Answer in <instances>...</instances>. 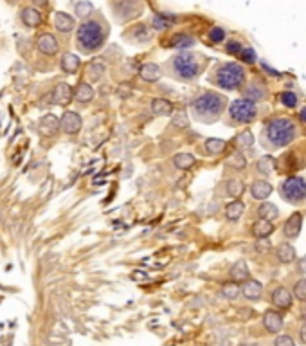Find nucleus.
Wrapping results in <instances>:
<instances>
[{
  "label": "nucleus",
  "instance_id": "nucleus-1",
  "mask_svg": "<svg viewBox=\"0 0 306 346\" xmlns=\"http://www.w3.org/2000/svg\"><path fill=\"white\" fill-rule=\"evenodd\" d=\"M299 135V128L290 117H272L261 126L259 142L267 152H276L292 144Z\"/></svg>",
  "mask_w": 306,
  "mask_h": 346
},
{
  "label": "nucleus",
  "instance_id": "nucleus-2",
  "mask_svg": "<svg viewBox=\"0 0 306 346\" xmlns=\"http://www.w3.org/2000/svg\"><path fill=\"white\" fill-rule=\"evenodd\" d=\"M227 109V98L220 92H214V90H205L204 94H200L197 100L191 103L189 107V112H191V117L198 123H216L218 119L221 117L223 110Z\"/></svg>",
  "mask_w": 306,
  "mask_h": 346
},
{
  "label": "nucleus",
  "instance_id": "nucleus-3",
  "mask_svg": "<svg viewBox=\"0 0 306 346\" xmlns=\"http://www.w3.org/2000/svg\"><path fill=\"white\" fill-rule=\"evenodd\" d=\"M205 60H202L200 54H191V52H180L173 56L166 63L168 74L179 81H195L202 74V67Z\"/></svg>",
  "mask_w": 306,
  "mask_h": 346
},
{
  "label": "nucleus",
  "instance_id": "nucleus-4",
  "mask_svg": "<svg viewBox=\"0 0 306 346\" xmlns=\"http://www.w3.org/2000/svg\"><path fill=\"white\" fill-rule=\"evenodd\" d=\"M245 67L234 62L218 63L209 74V83L223 90H238L245 85Z\"/></svg>",
  "mask_w": 306,
  "mask_h": 346
},
{
  "label": "nucleus",
  "instance_id": "nucleus-5",
  "mask_svg": "<svg viewBox=\"0 0 306 346\" xmlns=\"http://www.w3.org/2000/svg\"><path fill=\"white\" fill-rule=\"evenodd\" d=\"M108 29L101 20H87L80 25L76 40H78V47L83 52H94L103 47L104 40H106Z\"/></svg>",
  "mask_w": 306,
  "mask_h": 346
},
{
  "label": "nucleus",
  "instance_id": "nucleus-6",
  "mask_svg": "<svg viewBox=\"0 0 306 346\" xmlns=\"http://www.w3.org/2000/svg\"><path fill=\"white\" fill-rule=\"evenodd\" d=\"M259 115V105L254 101H249L245 98L234 100L227 107V117L225 123L229 126H241V124H249L256 121Z\"/></svg>",
  "mask_w": 306,
  "mask_h": 346
},
{
  "label": "nucleus",
  "instance_id": "nucleus-7",
  "mask_svg": "<svg viewBox=\"0 0 306 346\" xmlns=\"http://www.w3.org/2000/svg\"><path fill=\"white\" fill-rule=\"evenodd\" d=\"M278 193L287 204L301 206L306 202V179L294 175L281 180L278 186Z\"/></svg>",
  "mask_w": 306,
  "mask_h": 346
},
{
  "label": "nucleus",
  "instance_id": "nucleus-8",
  "mask_svg": "<svg viewBox=\"0 0 306 346\" xmlns=\"http://www.w3.org/2000/svg\"><path fill=\"white\" fill-rule=\"evenodd\" d=\"M241 92H243L245 100L254 101V103L265 101L269 98V89L265 85V81H261L259 78H252L250 81H247V85H243Z\"/></svg>",
  "mask_w": 306,
  "mask_h": 346
},
{
  "label": "nucleus",
  "instance_id": "nucleus-9",
  "mask_svg": "<svg viewBox=\"0 0 306 346\" xmlns=\"http://www.w3.org/2000/svg\"><path fill=\"white\" fill-rule=\"evenodd\" d=\"M142 5L139 0H119L115 5V18L119 22H126V20L139 16L141 14Z\"/></svg>",
  "mask_w": 306,
  "mask_h": 346
},
{
  "label": "nucleus",
  "instance_id": "nucleus-10",
  "mask_svg": "<svg viewBox=\"0 0 306 346\" xmlns=\"http://www.w3.org/2000/svg\"><path fill=\"white\" fill-rule=\"evenodd\" d=\"M301 228H303V215L297 211V213L290 215L285 226H283V234L288 238V240H296L299 234H301Z\"/></svg>",
  "mask_w": 306,
  "mask_h": 346
},
{
  "label": "nucleus",
  "instance_id": "nucleus-11",
  "mask_svg": "<svg viewBox=\"0 0 306 346\" xmlns=\"http://www.w3.org/2000/svg\"><path fill=\"white\" fill-rule=\"evenodd\" d=\"M81 115L76 114V112H65L60 119V128L67 133H78L81 130Z\"/></svg>",
  "mask_w": 306,
  "mask_h": 346
},
{
  "label": "nucleus",
  "instance_id": "nucleus-12",
  "mask_svg": "<svg viewBox=\"0 0 306 346\" xmlns=\"http://www.w3.org/2000/svg\"><path fill=\"white\" fill-rule=\"evenodd\" d=\"M36 47L40 52L43 54H47V56H52V54H56L58 49H60V43H58L56 36H52L51 33H43L38 36L36 40Z\"/></svg>",
  "mask_w": 306,
  "mask_h": 346
},
{
  "label": "nucleus",
  "instance_id": "nucleus-13",
  "mask_svg": "<svg viewBox=\"0 0 306 346\" xmlns=\"http://www.w3.org/2000/svg\"><path fill=\"white\" fill-rule=\"evenodd\" d=\"M72 98H74V92H72V89H71V85H69V83H58V85L54 87V90L51 92L52 103H56V105L71 103Z\"/></svg>",
  "mask_w": 306,
  "mask_h": 346
},
{
  "label": "nucleus",
  "instance_id": "nucleus-14",
  "mask_svg": "<svg viewBox=\"0 0 306 346\" xmlns=\"http://www.w3.org/2000/svg\"><path fill=\"white\" fill-rule=\"evenodd\" d=\"M283 316L276 310H267L263 316V327L269 334H278L283 328Z\"/></svg>",
  "mask_w": 306,
  "mask_h": 346
},
{
  "label": "nucleus",
  "instance_id": "nucleus-15",
  "mask_svg": "<svg viewBox=\"0 0 306 346\" xmlns=\"http://www.w3.org/2000/svg\"><path fill=\"white\" fill-rule=\"evenodd\" d=\"M270 299H272V305L276 308H290L294 303V296L290 294V290L285 289V287H278V289L274 290L272 296H270Z\"/></svg>",
  "mask_w": 306,
  "mask_h": 346
},
{
  "label": "nucleus",
  "instance_id": "nucleus-16",
  "mask_svg": "<svg viewBox=\"0 0 306 346\" xmlns=\"http://www.w3.org/2000/svg\"><path fill=\"white\" fill-rule=\"evenodd\" d=\"M272 191H274L272 184L267 182V180H254L252 186H250V195H252V199H256V200L269 199L270 195H272Z\"/></svg>",
  "mask_w": 306,
  "mask_h": 346
},
{
  "label": "nucleus",
  "instance_id": "nucleus-17",
  "mask_svg": "<svg viewBox=\"0 0 306 346\" xmlns=\"http://www.w3.org/2000/svg\"><path fill=\"white\" fill-rule=\"evenodd\" d=\"M241 294L247 299L256 301V299H259L261 294H263V285L259 283L258 280H247L243 283V287H241Z\"/></svg>",
  "mask_w": 306,
  "mask_h": 346
},
{
  "label": "nucleus",
  "instance_id": "nucleus-18",
  "mask_svg": "<svg viewBox=\"0 0 306 346\" xmlns=\"http://www.w3.org/2000/svg\"><path fill=\"white\" fill-rule=\"evenodd\" d=\"M58 128H60V119L54 114H45L40 119V132L43 135H52Z\"/></svg>",
  "mask_w": 306,
  "mask_h": 346
},
{
  "label": "nucleus",
  "instance_id": "nucleus-19",
  "mask_svg": "<svg viewBox=\"0 0 306 346\" xmlns=\"http://www.w3.org/2000/svg\"><path fill=\"white\" fill-rule=\"evenodd\" d=\"M54 25L60 33H71L74 29V18L71 14L63 13V11H58L56 16H54Z\"/></svg>",
  "mask_w": 306,
  "mask_h": 346
},
{
  "label": "nucleus",
  "instance_id": "nucleus-20",
  "mask_svg": "<svg viewBox=\"0 0 306 346\" xmlns=\"http://www.w3.org/2000/svg\"><path fill=\"white\" fill-rule=\"evenodd\" d=\"M151 112L155 115H171L173 114V105L164 98H155L151 101Z\"/></svg>",
  "mask_w": 306,
  "mask_h": 346
},
{
  "label": "nucleus",
  "instance_id": "nucleus-21",
  "mask_svg": "<svg viewBox=\"0 0 306 346\" xmlns=\"http://www.w3.org/2000/svg\"><path fill=\"white\" fill-rule=\"evenodd\" d=\"M272 232H274V224L269 222V220H263V218H259L258 222L252 226V234L256 238H269Z\"/></svg>",
  "mask_w": 306,
  "mask_h": 346
},
{
  "label": "nucleus",
  "instance_id": "nucleus-22",
  "mask_svg": "<svg viewBox=\"0 0 306 346\" xmlns=\"http://www.w3.org/2000/svg\"><path fill=\"white\" fill-rule=\"evenodd\" d=\"M60 67H61V71L67 72V74H74V72L80 69V58L76 56V54H72V52H67V54H63V58H61Z\"/></svg>",
  "mask_w": 306,
  "mask_h": 346
},
{
  "label": "nucleus",
  "instance_id": "nucleus-23",
  "mask_svg": "<svg viewBox=\"0 0 306 346\" xmlns=\"http://www.w3.org/2000/svg\"><path fill=\"white\" fill-rule=\"evenodd\" d=\"M141 78L144 81H150V83H153V81H159L160 80V74H162V71H160V67L157 65V63H146V65H142L141 67Z\"/></svg>",
  "mask_w": 306,
  "mask_h": 346
},
{
  "label": "nucleus",
  "instance_id": "nucleus-24",
  "mask_svg": "<svg viewBox=\"0 0 306 346\" xmlns=\"http://www.w3.org/2000/svg\"><path fill=\"white\" fill-rule=\"evenodd\" d=\"M276 254H278V260L281 261V263H292V261H296V256H297L296 249H294V245H290V243H281V245L278 247Z\"/></svg>",
  "mask_w": 306,
  "mask_h": 346
},
{
  "label": "nucleus",
  "instance_id": "nucleus-25",
  "mask_svg": "<svg viewBox=\"0 0 306 346\" xmlns=\"http://www.w3.org/2000/svg\"><path fill=\"white\" fill-rule=\"evenodd\" d=\"M231 278L234 281H247L249 278V265L245 260H238L234 265L231 267Z\"/></svg>",
  "mask_w": 306,
  "mask_h": 346
},
{
  "label": "nucleus",
  "instance_id": "nucleus-26",
  "mask_svg": "<svg viewBox=\"0 0 306 346\" xmlns=\"http://www.w3.org/2000/svg\"><path fill=\"white\" fill-rule=\"evenodd\" d=\"M22 22H24L27 27H36V25L42 24V14L38 9H33V7H25L22 11Z\"/></svg>",
  "mask_w": 306,
  "mask_h": 346
},
{
  "label": "nucleus",
  "instance_id": "nucleus-27",
  "mask_svg": "<svg viewBox=\"0 0 306 346\" xmlns=\"http://www.w3.org/2000/svg\"><path fill=\"white\" fill-rule=\"evenodd\" d=\"M258 215H259V218L272 222V220H278L279 209L276 208V204H272V202H263V204L258 208Z\"/></svg>",
  "mask_w": 306,
  "mask_h": 346
},
{
  "label": "nucleus",
  "instance_id": "nucleus-28",
  "mask_svg": "<svg viewBox=\"0 0 306 346\" xmlns=\"http://www.w3.org/2000/svg\"><path fill=\"white\" fill-rule=\"evenodd\" d=\"M92 98H94V89L89 83H80L74 92V100L80 103H89V101H92Z\"/></svg>",
  "mask_w": 306,
  "mask_h": 346
},
{
  "label": "nucleus",
  "instance_id": "nucleus-29",
  "mask_svg": "<svg viewBox=\"0 0 306 346\" xmlns=\"http://www.w3.org/2000/svg\"><path fill=\"white\" fill-rule=\"evenodd\" d=\"M223 195H227V197H232V199H236V197H240L241 193H243V182L238 179H231V180H225L223 182Z\"/></svg>",
  "mask_w": 306,
  "mask_h": 346
},
{
  "label": "nucleus",
  "instance_id": "nucleus-30",
  "mask_svg": "<svg viewBox=\"0 0 306 346\" xmlns=\"http://www.w3.org/2000/svg\"><path fill=\"white\" fill-rule=\"evenodd\" d=\"M256 171H258L259 175L263 177H270L274 173V159L270 155L267 157H261L258 162H256Z\"/></svg>",
  "mask_w": 306,
  "mask_h": 346
},
{
  "label": "nucleus",
  "instance_id": "nucleus-31",
  "mask_svg": "<svg viewBox=\"0 0 306 346\" xmlns=\"http://www.w3.org/2000/svg\"><path fill=\"white\" fill-rule=\"evenodd\" d=\"M243 211H245L243 202H241V200H234V202H231V204L225 208V217L229 218V220H232V222H236V220H240Z\"/></svg>",
  "mask_w": 306,
  "mask_h": 346
},
{
  "label": "nucleus",
  "instance_id": "nucleus-32",
  "mask_svg": "<svg viewBox=\"0 0 306 346\" xmlns=\"http://www.w3.org/2000/svg\"><path fill=\"white\" fill-rule=\"evenodd\" d=\"M195 162H197V159L191 153H177L173 159V164L179 170H189L191 166H195Z\"/></svg>",
  "mask_w": 306,
  "mask_h": 346
},
{
  "label": "nucleus",
  "instance_id": "nucleus-33",
  "mask_svg": "<svg viewBox=\"0 0 306 346\" xmlns=\"http://www.w3.org/2000/svg\"><path fill=\"white\" fill-rule=\"evenodd\" d=\"M171 45L177 49H189L195 45V38L193 36H189V34H184V33H177L171 38Z\"/></svg>",
  "mask_w": 306,
  "mask_h": 346
},
{
  "label": "nucleus",
  "instance_id": "nucleus-34",
  "mask_svg": "<svg viewBox=\"0 0 306 346\" xmlns=\"http://www.w3.org/2000/svg\"><path fill=\"white\" fill-rule=\"evenodd\" d=\"M204 146H205V152H207L209 155H218V153H221L225 150V141H223V139L211 137L205 141Z\"/></svg>",
  "mask_w": 306,
  "mask_h": 346
},
{
  "label": "nucleus",
  "instance_id": "nucleus-35",
  "mask_svg": "<svg viewBox=\"0 0 306 346\" xmlns=\"http://www.w3.org/2000/svg\"><path fill=\"white\" fill-rule=\"evenodd\" d=\"M104 71H106V67H104V63H101V62H92V63L89 65V69H87V76H89L92 81H99L101 78H103Z\"/></svg>",
  "mask_w": 306,
  "mask_h": 346
},
{
  "label": "nucleus",
  "instance_id": "nucleus-36",
  "mask_svg": "<svg viewBox=\"0 0 306 346\" xmlns=\"http://www.w3.org/2000/svg\"><path fill=\"white\" fill-rule=\"evenodd\" d=\"M132 38L135 40L137 43H146L148 40H151L150 27H146V25H137V27H133Z\"/></svg>",
  "mask_w": 306,
  "mask_h": 346
},
{
  "label": "nucleus",
  "instance_id": "nucleus-37",
  "mask_svg": "<svg viewBox=\"0 0 306 346\" xmlns=\"http://www.w3.org/2000/svg\"><path fill=\"white\" fill-rule=\"evenodd\" d=\"M278 100L281 101V105L283 107H287V109H296L297 105H299V98H297L294 92H290V90L281 92V94L278 96Z\"/></svg>",
  "mask_w": 306,
  "mask_h": 346
},
{
  "label": "nucleus",
  "instance_id": "nucleus-38",
  "mask_svg": "<svg viewBox=\"0 0 306 346\" xmlns=\"http://www.w3.org/2000/svg\"><path fill=\"white\" fill-rule=\"evenodd\" d=\"M234 142L238 148H250L254 144V135H252L250 130H243V132L238 133V137L234 139Z\"/></svg>",
  "mask_w": 306,
  "mask_h": 346
},
{
  "label": "nucleus",
  "instance_id": "nucleus-39",
  "mask_svg": "<svg viewBox=\"0 0 306 346\" xmlns=\"http://www.w3.org/2000/svg\"><path fill=\"white\" fill-rule=\"evenodd\" d=\"M220 294L223 296L225 299H236L238 296L241 294V287L238 283H227L221 287Z\"/></svg>",
  "mask_w": 306,
  "mask_h": 346
},
{
  "label": "nucleus",
  "instance_id": "nucleus-40",
  "mask_svg": "<svg viewBox=\"0 0 306 346\" xmlns=\"http://www.w3.org/2000/svg\"><path fill=\"white\" fill-rule=\"evenodd\" d=\"M74 11H76V14H78L80 18H85V16L92 14V11H94V5L90 4L89 0H81V2H78V4L74 5Z\"/></svg>",
  "mask_w": 306,
  "mask_h": 346
},
{
  "label": "nucleus",
  "instance_id": "nucleus-41",
  "mask_svg": "<svg viewBox=\"0 0 306 346\" xmlns=\"http://www.w3.org/2000/svg\"><path fill=\"white\" fill-rule=\"evenodd\" d=\"M229 164H231L232 168H236V170H243V168L247 166V159H245V155L240 150H236V152L229 157Z\"/></svg>",
  "mask_w": 306,
  "mask_h": 346
},
{
  "label": "nucleus",
  "instance_id": "nucleus-42",
  "mask_svg": "<svg viewBox=\"0 0 306 346\" xmlns=\"http://www.w3.org/2000/svg\"><path fill=\"white\" fill-rule=\"evenodd\" d=\"M173 20H177V18H173V16H170V14H157L155 18H153V27L155 29H168Z\"/></svg>",
  "mask_w": 306,
  "mask_h": 346
},
{
  "label": "nucleus",
  "instance_id": "nucleus-43",
  "mask_svg": "<svg viewBox=\"0 0 306 346\" xmlns=\"http://www.w3.org/2000/svg\"><path fill=\"white\" fill-rule=\"evenodd\" d=\"M207 38H209V42H211V43H221L223 40H225V29H223V27H212L211 31H209Z\"/></svg>",
  "mask_w": 306,
  "mask_h": 346
},
{
  "label": "nucleus",
  "instance_id": "nucleus-44",
  "mask_svg": "<svg viewBox=\"0 0 306 346\" xmlns=\"http://www.w3.org/2000/svg\"><path fill=\"white\" fill-rule=\"evenodd\" d=\"M175 126V128H188L189 126V117L188 114L184 112V110H180V112H177L173 117V123H171Z\"/></svg>",
  "mask_w": 306,
  "mask_h": 346
},
{
  "label": "nucleus",
  "instance_id": "nucleus-45",
  "mask_svg": "<svg viewBox=\"0 0 306 346\" xmlns=\"http://www.w3.org/2000/svg\"><path fill=\"white\" fill-rule=\"evenodd\" d=\"M294 298H297L299 301H306V280H299L294 285Z\"/></svg>",
  "mask_w": 306,
  "mask_h": 346
},
{
  "label": "nucleus",
  "instance_id": "nucleus-46",
  "mask_svg": "<svg viewBox=\"0 0 306 346\" xmlns=\"http://www.w3.org/2000/svg\"><path fill=\"white\" fill-rule=\"evenodd\" d=\"M241 51H243V45H241L238 40H229L225 45V52L231 54V56H240Z\"/></svg>",
  "mask_w": 306,
  "mask_h": 346
},
{
  "label": "nucleus",
  "instance_id": "nucleus-47",
  "mask_svg": "<svg viewBox=\"0 0 306 346\" xmlns=\"http://www.w3.org/2000/svg\"><path fill=\"white\" fill-rule=\"evenodd\" d=\"M240 58H241V62H243V63H247V65H252V63H256V58H258V56H256V51L252 47H247V49L243 47Z\"/></svg>",
  "mask_w": 306,
  "mask_h": 346
},
{
  "label": "nucleus",
  "instance_id": "nucleus-48",
  "mask_svg": "<svg viewBox=\"0 0 306 346\" xmlns=\"http://www.w3.org/2000/svg\"><path fill=\"white\" fill-rule=\"evenodd\" d=\"M270 245H272V243H270L269 238H258V240H256V251L258 252H267L270 249Z\"/></svg>",
  "mask_w": 306,
  "mask_h": 346
},
{
  "label": "nucleus",
  "instance_id": "nucleus-49",
  "mask_svg": "<svg viewBox=\"0 0 306 346\" xmlns=\"http://www.w3.org/2000/svg\"><path fill=\"white\" fill-rule=\"evenodd\" d=\"M274 346H296V343H294V339L290 336H279L276 337Z\"/></svg>",
  "mask_w": 306,
  "mask_h": 346
},
{
  "label": "nucleus",
  "instance_id": "nucleus-50",
  "mask_svg": "<svg viewBox=\"0 0 306 346\" xmlns=\"http://www.w3.org/2000/svg\"><path fill=\"white\" fill-rule=\"evenodd\" d=\"M261 67H263L265 71H267V74H270V76H276V78H279V76H281V72H279V71H276V69H272V67H270L269 63L261 62Z\"/></svg>",
  "mask_w": 306,
  "mask_h": 346
},
{
  "label": "nucleus",
  "instance_id": "nucleus-51",
  "mask_svg": "<svg viewBox=\"0 0 306 346\" xmlns=\"http://www.w3.org/2000/svg\"><path fill=\"white\" fill-rule=\"evenodd\" d=\"M130 94H132V89H130L128 85H121V89H119V96H121V98H128Z\"/></svg>",
  "mask_w": 306,
  "mask_h": 346
},
{
  "label": "nucleus",
  "instance_id": "nucleus-52",
  "mask_svg": "<svg viewBox=\"0 0 306 346\" xmlns=\"http://www.w3.org/2000/svg\"><path fill=\"white\" fill-rule=\"evenodd\" d=\"M299 341H301V345L306 346V323L299 328Z\"/></svg>",
  "mask_w": 306,
  "mask_h": 346
},
{
  "label": "nucleus",
  "instance_id": "nucleus-53",
  "mask_svg": "<svg viewBox=\"0 0 306 346\" xmlns=\"http://www.w3.org/2000/svg\"><path fill=\"white\" fill-rule=\"evenodd\" d=\"M299 119H301V123L306 124V107L305 109H301V112H299Z\"/></svg>",
  "mask_w": 306,
  "mask_h": 346
},
{
  "label": "nucleus",
  "instance_id": "nucleus-54",
  "mask_svg": "<svg viewBox=\"0 0 306 346\" xmlns=\"http://www.w3.org/2000/svg\"><path fill=\"white\" fill-rule=\"evenodd\" d=\"M301 318L306 321V301H303V305H301Z\"/></svg>",
  "mask_w": 306,
  "mask_h": 346
},
{
  "label": "nucleus",
  "instance_id": "nucleus-55",
  "mask_svg": "<svg viewBox=\"0 0 306 346\" xmlns=\"http://www.w3.org/2000/svg\"><path fill=\"white\" fill-rule=\"evenodd\" d=\"M34 2H36V4H40V5H45V4H47V0H34Z\"/></svg>",
  "mask_w": 306,
  "mask_h": 346
}]
</instances>
